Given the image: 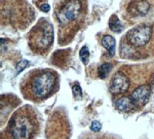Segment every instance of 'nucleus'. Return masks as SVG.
Returning <instances> with one entry per match:
<instances>
[{"label": "nucleus", "instance_id": "nucleus-2", "mask_svg": "<svg viewBox=\"0 0 154 139\" xmlns=\"http://www.w3.org/2000/svg\"><path fill=\"white\" fill-rule=\"evenodd\" d=\"M60 87V77L49 68L33 69L26 74L20 83L23 98L33 102H41L55 94Z\"/></svg>", "mask_w": 154, "mask_h": 139}, {"label": "nucleus", "instance_id": "nucleus-15", "mask_svg": "<svg viewBox=\"0 0 154 139\" xmlns=\"http://www.w3.org/2000/svg\"><path fill=\"white\" fill-rule=\"evenodd\" d=\"M49 9H50V7H49V5H48L47 3H44L43 5H40V9L42 11H43V12H49Z\"/></svg>", "mask_w": 154, "mask_h": 139}, {"label": "nucleus", "instance_id": "nucleus-8", "mask_svg": "<svg viewBox=\"0 0 154 139\" xmlns=\"http://www.w3.org/2000/svg\"><path fill=\"white\" fill-rule=\"evenodd\" d=\"M102 45L108 51L109 56H113L116 52L115 38L109 35H106L102 38Z\"/></svg>", "mask_w": 154, "mask_h": 139}, {"label": "nucleus", "instance_id": "nucleus-1", "mask_svg": "<svg viewBox=\"0 0 154 139\" xmlns=\"http://www.w3.org/2000/svg\"><path fill=\"white\" fill-rule=\"evenodd\" d=\"M88 12L86 0H62L55 5L54 15L58 26V42L66 45L73 40L80 30Z\"/></svg>", "mask_w": 154, "mask_h": 139}, {"label": "nucleus", "instance_id": "nucleus-9", "mask_svg": "<svg viewBox=\"0 0 154 139\" xmlns=\"http://www.w3.org/2000/svg\"><path fill=\"white\" fill-rule=\"evenodd\" d=\"M109 26L112 31L115 32L119 33L122 32L123 29V26L119 21V18L116 15H112L109 19Z\"/></svg>", "mask_w": 154, "mask_h": 139}, {"label": "nucleus", "instance_id": "nucleus-4", "mask_svg": "<svg viewBox=\"0 0 154 139\" xmlns=\"http://www.w3.org/2000/svg\"><path fill=\"white\" fill-rule=\"evenodd\" d=\"M39 122L34 108L24 105L12 114L5 128L6 139H36Z\"/></svg>", "mask_w": 154, "mask_h": 139}, {"label": "nucleus", "instance_id": "nucleus-7", "mask_svg": "<svg viewBox=\"0 0 154 139\" xmlns=\"http://www.w3.org/2000/svg\"><path fill=\"white\" fill-rule=\"evenodd\" d=\"M152 8L151 0H124L123 18L128 22L135 23L146 17Z\"/></svg>", "mask_w": 154, "mask_h": 139}, {"label": "nucleus", "instance_id": "nucleus-6", "mask_svg": "<svg viewBox=\"0 0 154 139\" xmlns=\"http://www.w3.org/2000/svg\"><path fill=\"white\" fill-rule=\"evenodd\" d=\"M53 42L54 29L53 25L46 19L42 18L29 33V46L33 53L43 56L53 47Z\"/></svg>", "mask_w": 154, "mask_h": 139}, {"label": "nucleus", "instance_id": "nucleus-3", "mask_svg": "<svg viewBox=\"0 0 154 139\" xmlns=\"http://www.w3.org/2000/svg\"><path fill=\"white\" fill-rule=\"evenodd\" d=\"M120 56L130 59H140L154 55V26L142 23L131 29L122 38Z\"/></svg>", "mask_w": 154, "mask_h": 139}, {"label": "nucleus", "instance_id": "nucleus-13", "mask_svg": "<svg viewBox=\"0 0 154 139\" xmlns=\"http://www.w3.org/2000/svg\"><path fill=\"white\" fill-rule=\"evenodd\" d=\"M91 130L95 132H98L99 131H100V129H101V125H100V123L99 122H97V121H94V122L92 123V125H91Z\"/></svg>", "mask_w": 154, "mask_h": 139}, {"label": "nucleus", "instance_id": "nucleus-12", "mask_svg": "<svg viewBox=\"0 0 154 139\" xmlns=\"http://www.w3.org/2000/svg\"><path fill=\"white\" fill-rule=\"evenodd\" d=\"M29 64V62L28 61H26V60H23V61L20 62L16 65V70H17V72H19H19H21L23 70H24L25 68L28 67Z\"/></svg>", "mask_w": 154, "mask_h": 139}, {"label": "nucleus", "instance_id": "nucleus-5", "mask_svg": "<svg viewBox=\"0 0 154 139\" xmlns=\"http://www.w3.org/2000/svg\"><path fill=\"white\" fill-rule=\"evenodd\" d=\"M35 19V11L27 0H2L1 23L16 30H23Z\"/></svg>", "mask_w": 154, "mask_h": 139}, {"label": "nucleus", "instance_id": "nucleus-11", "mask_svg": "<svg viewBox=\"0 0 154 139\" xmlns=\"http://www.w3.org/2000/svg\"><path fill=\"white\" fill-rule=\"evenodd\" d=\"M79 57L81 59V61L84 65H86L89 62V49L87 46H83L81 49L80 52H79Z\"/></svg>", "mask_w": 154, "mask_h": 139}, {"label": "nucleus", "instance_id": "nucleus-10", "mask_svg": "<svg viewBox=\"0 0 154 139\" xmlns=\"http://www.w3.org/2000/svg\"><path fill=\"white\" fill-rule=\"evenodd\" d=\"M112 68V65L109 63H105V64H103L98 70V74L99 77L100 78H104L109 75V73L110 72Z\"/></svg>", "mask_w": 154, "mask_h": 139}, {"label": "nucleus", "instance_id": "nucleus-14", "mask_svg": "<svg viewBox=\"0 0 154 139\" xmlns=\"http://www.w3.org/2000/svg\"><path fill=\"white\" fill-rule=\"evenodd\" d=\"M72 92H73V94L75 95L81 96L82 95V90H81V88L79 87L78 85H74L73 88H72Z\"/></svg>", "mask_w": 154, "mask_h": 139}]
</instances>
